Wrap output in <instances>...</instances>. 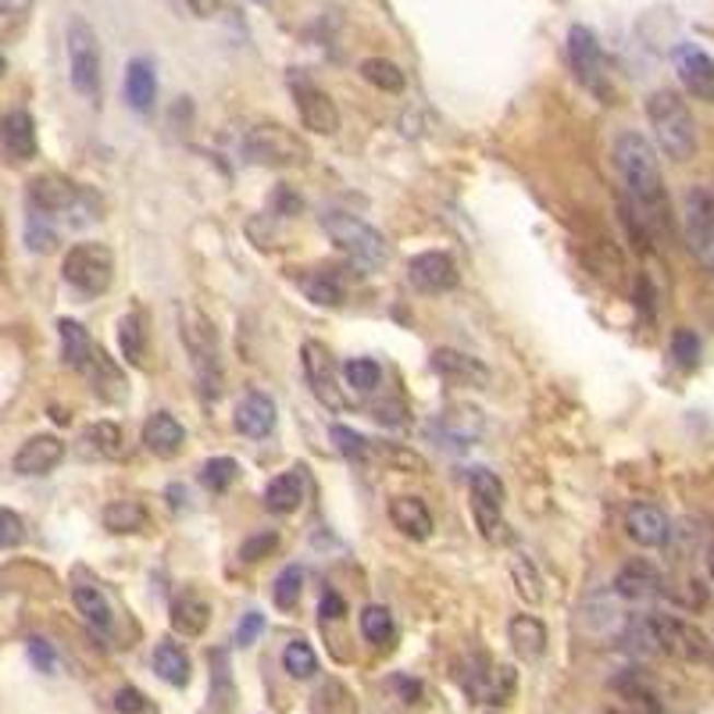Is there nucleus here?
<instances>
[{
  "instance_id": "1",
  "label": "nucleus",
  "mask_w": 714,
  "mask_h": 714,
  "mask_svg": "<svg viewBox=\"0 0 714 714\" xmlns=\"http://www.w3.org/2000/svg\"><path fill=\"white\" fill-rule=\"evenodd\" d=\"M614 168L622 175L629 208L640 214L646 233H671V204L665 190V175L657 165L654 147L640 132H622L614 140Z\"/></svg>"
},
{
  "instance_id": "2",
  "label": "nucleus",
  "mask_w": 714,
  "mask_h": 714,
  "mask_svg": "<svg viewBox=\"0 0 714 714\" xmlns=\"http://www.w3.org/2000/svg\"><path fill=\"white\" fill-rule=\"evenodd\" d=\"M629 640L636 651L668 654V657H679V662H690V665H704L714 657V646L704 636V629H697L693 622H686V618H676V614L632 618Z\"/></svg>"
},
{
  "instance_id": "3",
  "label": "nucleus",
  "mask_w": 714,
  "mask_h": 714,
  "mask_svg": "<svg viewBox=\"0 0 714 714\" xmlns=\"http://www.w3.org/2000/svg\"><path fill=\"white\" fill-rule=\"evenodd\" d=\"M58 332H61V354H65V361H69V365L79 375H86L101 397H122L126 375L118 372V365H115L112 358H107V350L101 343H93V336L86 332L83 321L61 318L58 321Z\"/></svg>"
},
{
  "instance_id": "4",
  "label": "nucleus",
  "mask_w": 714,
  "mask_h": 714,
  "mask_svg": "<svg viewBox=\"0 0 714 714\" xmlns=\"http://www.w3.org/2000/svg\"><path fill=\"white\" fill-rule=\"evenodd\" d=\"M646 118H651L654 140L671 161H693L697 154V122L693 112L676 90H654L646 97Z\"/></svg>"
},
{
  "instance_id": "5",
  "label": "nucleus",
  "mask_w": 714,
  "mask_h": 714,
  "mask_svg": "<svg viewBox=\"0 0 714 714\" xmlns=\"http://www.w3.org/2000/svg\"><path fill=\"white\" fill-rule=\"evenodd\" d=\"M321 233H326L332 244L340 247L350 261H358L361 268H383L389 258V244L379 229L354 219V214H347V211L321 214Z\"/></svg>"
},
{
  "instance_id": "6",
  "label": "nucleus",
  "mask_w": 714,
  "mask_h": 714,
  "mask_svg": "<svg viewBox=\"0 0 714 714\" xmlns=\"http://www.w3.org/2000/svg\"><path fill=\"white\" fill-rule=\"evenodd\" d=\"M244 157L261 168H301V165H307L312 151H307V143L296 137L293 129L265 122V126L247 129Z\"/></svg>"
},
{
  "instance_id": "7",
  "label": "nucleus",
  "mask_w": 714,
  "mask_h": 714,
  "mask_svg": "<svg viewBox=\"0 0 714 714\" xmlns=\"http://www.w3.org/2000/svg\"><path fill=\"white\" fill-rule=\"evenodd\" d=\"M179 332H183V343L190 350L194 358V368H197V379L200 389L208 397H214L222 389V365H219V340H214V329L211 321L197 312V307H179Z\"/></svg>"
},
{
  "instance_id": "8",
  "label": "nucleus",
  "mask_w": 714,
  "mask_h": 714,
  "mask_svg": "<svg viewBox=\"0 0 714 714\" xmlns=\"http://www.w3.org/2000/svg\"><path fill=\"white\" fill-rule=\"evenodd\" d=\"M61 276L72 290L86 296H101L112 290L115 279V254L104 244H75L61 261Z\"/></svg>"
},
{
  "instance_id": "9",
  "label": "nucleus",
  "mask_w": 714,
  "mask_h": 714,
  "mask_svg": "<svg viewBox=\"0 0 714 714\" xmlns=\"http://www.w3.org/2000/svg\"><path fill=\"white\" fill-rule=\"evenodd\" d=\"M69 75L75 93H83L86 101L101 97V44L86 19L69 22Z\"/></svg>"
},
{
  "instance_id": "10",
  "label": "nucleus",
  "mask_w": 714,
  "mask_h": 714,
  "mask_svg": "<svg viewBox=\"0 0 714 714\" xmlns=\"http://www.w3.org/2000/svg\"><path fill=\"white\" fill-rule=\"evenodd\" d=\"M686 247L714 276V186H693L682 204Z\"/></svg>"
},
{
  "instance_id": "11",
  "label": "nucleus",
  "mask_w": 714,
  "mask_h": 714,
  "mask_svg": "<svg viewBox=\"0 0 714 714\" xmlns=\"http://www.w3.org/2000/svg\"><path fill=\"white\" fill-rule=\"evenodd\" d=\"M301 365L307 375V386L312 394L318 397L321 408L329 411H343L347 408V397L340 394V383H336V361H332V350L318 340H307L301 347Z\"/></svg>"
},
{
  "instance_id": "12",
  "label": "nucleus",
  "mask_w": 714,
  "mask_h": 714,
  "mask_svg": "<svg viewBox=\"0 0 714 714\" xmlns=\"http://www.w3.org/2000/svg\"><path fill=\"white\" fill-rule=\"evenodd\" d=\"M293 101H296V115H301L307 132H315V137H336V132H340V107H336V101L321 86L296 83Z\"/></svg>"
},
{
  "instance_id": "13",
  "label": "nucleus",
  "mask_w": 714,
  "mask_h": 714,
  "mask_svg": "<svg viewBox=\"0 0 714 714\" xmlns=\"http://www.w3.org/2000/svg\"><path fill=\"white\" fill-rule=\"evenodd\" d=\"M408 279L419 293H447L457 286L461 272H457V261L447 250H425L419 258H411Z\"/></svg>"
},
{
  "instance_id": "14",
  "label": "nucleus",
  "mask_w": 714,
  "mask_h": 714,
  "mask_svg": "<svg viewBox=\"0 0 714 714\" xmlns=\"http://www.w3.org/2000/svg\"><path fill=\"white\" fill-rule=\"evenodd\" d=\"M671 58H676V72L682 79L686 93L711 104L714 101V58L711 54H704L697 44H679Z\"/></svg>"
},
{
  "instance_id": "15",
  "label": "nucleus",
  "mask_w": 714,
  "mask_h": 714,
  "mask_svg": "<svg viewBox=\"0 0 714 714\" xmlns=\"http://www.w3.org/2000/svg\"><path fill=\"white\" fill-rule=\"evenodd\" d=\"M433 372L440 375V379H447L450 386H476V389H487L490 386V368L482 365L479 358H471L465 354V350H454V347H440L433 350Z\"/></svg>"
},
{
  "instance_id": "16",
  "label": "nucleus",
  "mask_w": 714,
  "mask_h": 714,
  "mask_svg": "<svg viewBox=\"0 0 714 714\" xmlns=\"http://www.w3.org/2000/svg\"><path fill=\"white\" fill-rule=\"evenodd\" d=\"M569 61L589 90H604V50L597 33L586 30V25H572L569 30Z\"/></svg>"
},
{
  "instance_id": "17",
  "label": "nucleus",
  "mask_w": 714,
  "mask_h": 714,
  "mask_svg": "<svg viewBox=\"0 0 714 714\" xmlns=\"http://www.w3.org/2000/svg\"><path fill=\"white\" fill-rule=\"evenodd\" d=\"M614 593L625 600H651L665 593V575L657 572V564H651L646 558H632L625 561L614 575Z\"/></svg>"
},
{
  "instance_id": "18",
  "label": "nucleus",
  "mask_w": 714,
  "mask_h": 714,
  "mask_svg": "<svg viewBox=\"0 0 714 714\" xmlns=\"http://www.w3.org/2000/svg\"><path fill=\"white\" fill-rule=\"evenodd\" d=\"M625 532L632 543H640L646 550L665 547L671 536V522L657 504H632L625 511Z\"/></svg>"
},
{
  "instance_id": "19",
  "label": "nucleus",
  "mask_w": 714,
  "mask_h": 714,
  "mask_svg": "<svg viewBox=\"0 0 714 714\" xmlns=\"http://www.w3.org/2000/svg\"><path fill=\"white\" fill-rule=\"evenodd\" d=\"M83 186L69 183L65 175H39L30 183V204L39 214H69Z\"/></svg>"
},
{
  "instance_id": "20",
  "label": "nucleus",
  "mask_w": 714,
  "mask_h": 714,
  "mask_svg": "<svg viewBox=\"0 0 714 714\" xmlns=\"http://www.w3.org/2000/svg\"><path fill=\"white\" fill-rule=\"evenodd\" d=\"M65 461V443L58 436H33V440H25L19 454H15V471L19 476H47V471H54Z\"/></svg>"
},
{
  "instance_id": "21",
  "label": "nucleus",
  "mask_w": 714,
  "mask_h": 714,
  "mask_svg": "<svg viewBox=\"0 0 714 714\" xmlns=\"http://www.w3.org/2000/svg\"><path fill=\"white\" fill-rule=\"evenodd\" d=\"M276 429V400L265 394H247L236 403V433L247 440H265Z\"/></svg>"
},
{
  "instance_id": "22",
  "label": "nucleus",
  "mask_w": 714,
  "mask_h": 714,
  "mask_svg": "<svg viewBox=\"0 0 714 714\" xmlns=\"http://www.w3.org/2000/svg\"><path fill=\"white\" fill-rule=\"evenodd\" d=\"M143 447L151 450L154 457H175L183 450V443H186V433H183V425L172 419L168 411H154L151 419L143 422Z\"/></svg>"
},
{
  "instance_id": "23",
  "label": "nucleus",
  "mask_w": 714,
  "mask_h": 714,
  "mask_svg": "<svg viewBox=\"0 0 714 714\" xmlns=\"http://www.w3.org/2000/svg\"><path fill=\"white\" fill-rule=\"evenodd\" d=\"M0 143H4V154L15 161H33L36 157V122L30 112H11L4 122H0Z\"/></svg>"
},
{
  "instance_id": "24",
  "label": "nucleus",
  "mask_w": 714,
  "mask_h": 714,
  "mask_svg": "<svg viewBox=\"0 0 714 714\" xmlns=\"http://www.w3.org/2000/svg\"><path fill=\"white\" fill-rule=\"evenodd\" d=\"M211 625V604L197 593H183L172 600V629L179 636H204V629Z\"/></svg>"
},
{
  "instance_id": "25",
  "label": "nucleus",
  "mask_w": 714,
  "mask_h": 714,
  "mask_svg": "<svg viewBox=\"0 0 714 714\" xmlns=\"http://www.w3.org/2000/svg\"><path fill=\"white\" fill-rule=\"evenodd\" d=\"M507 636H511V646H515V654L525 657V662H536V657H543L547 651V625L536 614L511 618Z\"/></svg>"
},
{
  "instance_id": "26",
  "label": "nucleus",
  "mask_w": 714,
  "mask_h": 714,
  "mask_svg": "<svg viewBox=\"0 0 714 714\" xmlns=\"http://www.w3.org/2000/svg\"><path fill=\"white\" fill-rule=\"evenodd\" d=\"M389 518L411 540H425L433 532V515H429L425 501H419V496H397V501H389Z\"/></svg>"
},
{
  "instance_id": "27",
  "label": "nucleus",
  "mask_w": 714,
  "mask_h": 714,
  "mask_svg": "<svg viewBox=\"0 0 714 714\" xmlns=\"http://www.w3.org/2000/svg\"><path fill=\"white\" fill-rule=\"evenodd\" d=\"M126 101H129L132 112H140V115H147L154 107L157 75L151 69V61H143V58L129 61V69H126Z\"/></svg>"
},
{
  "instance_id": "28",
  "label": "nucleus",
  "mask_w": 714,
  "mask_h": 714,
  "mask_svg": "<svg viewBox=\"0 0 714 714\" xmlns=\"http://www.w3.org/2000/svg\"><path fill=\"white\" fill-rule=\"evenodd\" d=\"M304 501V479L301 471H282L265 487V507L272 515H293Z\"/></svg>"
},
{
  "instance_id": "29",
  "label": "nucleus",
  "mask_w": 714,
  "mask_h": 714,
  "mask_svg": "<svg viewBox=\"0 0 714 714\" xmlns=\"http://www.w3.org/2000/svg\"><path fill=\"white\" fill-rule=\"evenodd\" d=\"M154 671L168 686H175V690H183V686L190 682V657H186V651H183L179 643L161 640L154 646Z\"/></svg>"
},
{
  "instance_id": "30",
  "label": "nucleus",
  "mask_w": 714,
  "mask_h": 714,
  "mask_svg": "<svg viewBox=\"0 0 714 714\" xmlns=\"http://www.w3.org/2000/svg\"><path fill=\"white\" fill-rule=\"evenodd\" d=\"M72 600H75V611L83 614L93 629H101V632L112 629V604L104 600L101 589H93L86 583H75L72 586Z\"/></svg>"
},
{
  "instance_id": "31",
  "label": "nucleus",
  "mask_w": 714,
  "mask_h": 714,
  "mask_svg": "<svg viewBox=\"0 0 714 714\" xmlns=\"http://www.w3.org/2000/svg\"><path fill=\"white\" fill-rule=\"evenodd\" d=\"M358 72H361L365 83H372L375 90H383V93H400L403 86H408V79H403L400 65L389 61V58H365V61L358 65Z\"/></svg>"
},
{
  "instance_id": "32",
  "label": "nucleus",
  "mask_w": 714,
  "mask_h": 714,
  "mask_svg": "<svg viewBox=\"0 0 714 714\" xmlns=\"http://www.w3.org/2000/svg\"><path fill=\"white\" fill-rule=\"evenodd\" d=\"M372 457L375 461H383L389 468H397V471H408V476H414V471H425V457L422 454H414L408 447H400V443H383V440H372Z\"/></svg>"
},
{
  "instance_id": "33",
  "label": "nucleus",
  "mask_w": 714,
  "mask_h": 714,
  "mask_svg": "<svg viewBox=\"0 0 714 714\" xmlns=\"http://www.w3.org/2000/svg\"><path fill=\"white\" fill-rule=\"evenodd\" d=\"M104 525L112 532H140L147 525V511L137 501H112L104 507Z\"/></svg>"
},
{
  "instance_id": "34",
  "label": "nucleus",
  "mask_w": 714,
  "mask_h": 714,
  "mask_svg": "<svg viewBox=\"0 0 714 714\" xmlns=\"http://www.w3.org/2000/svg\"><path fill=\"white\" fill-rule=\"evenodd\" d=\"M282 668L290 671L293 679H312L318 671V654L315 646L307 640H293L286 643V651H282Z\"/></svg>"
},
{
  "instance_id": "35",
  "label": "nucleus",
  "mask_w": 714,
  "mask_h": 714,
  "mask_svg": "<svg viewBox=\"0 0 714 714\" xmlns=\"http://www.w3.org/2000/svg\"><path fill=\"white\" fill-rule=\"evenodd\" d=\"M86 443L101 457H122L126 454V436L115 422H93L86 429Z\"/></svg>"
},
{
  "instance_id": "36",
  "label": "nucleus",
  "mask_w": 714,
  "mask_h": 714,
  "mask_svg": "<svg viewBox=\"0 0 714 714\" xmlns=\"http://www.w3.org/2000/svg\"><path fill=\"white\" fill-rule=\"evenodd\" d=\"M301 593H304V569H296V564H290V569H282V572H279L276 586H272V600H276V608H279V611H293L296 604H301Z\"/></svg>"
},
{
  "instance_id": "37",
  "label": "nucleus",
  "mask_w": 714,
  "mask_h": 714,
  "mask_svg": "<svg viewBox=\"0 0 714 714\" xmlns=\"http://www.w3.org/2000/svg\"><path fill=\"white\" fill-rule=\"evenodd\" d=\"M361 632H365L368 643H389L394 640V614L383 604H368L365 611H361Z\"/></svg>"
},
{
  "instance_id": "38",
  "label": "nucleus",
  "mask_w": 714,
  "mask_h": 714,
  "mask_svg": "<svg viewBox=\"0 0 714 714\" xmlns=\"http://www.w3.org/2000/svg\"><path fill=\"white\" fill-rule=\"evenodd\" d=\"M236 479H239V465L233 457H211V461L200 468V482H204L211 493H225Z\"/></svg>"
},
{
  "instance_id": "39",
  "label": "nucleus",
  "mask_w": 714,
  "mask_h": 714,
  "mask_svg": "<svg viewBox=\"0 0 714 714\" xmlns=\"http://www.w3.org/2000/svg\"><path fill=\"white\" fill-rule=\"evenodd\" d=\"M343 375H347V383L358 389V394H375L383 383V368L375 365L372 358H354V361H347L343 365Z\"/></svg>"
},
{
  "instance_id": "40",
  "label": "nucleus",
  "mask_w": 714,
  "mask_h": 714,
  "mask_svg": "<svg viewBox=\"0 0 714 714\" xmlns=\"http://www.w3.org/2000/svg\"><path fill=\"white\" fill-rule=\"evenodd\" d=\"M301 286H304L307 296H312V301L321 304V307H340V304H343V286H340V282H336L332 276H326V272L307 276Z\"/></svg>"
},
{
  "instance_id": "41",
  "label": "nucleus",
  "mask_w": 714,
  "mask_h": 714,
  "mask_svg": "<svg viewBox=\"0 0 714 714\" xmlns=\"http://www.w3.org/2000/svg\"><path fill=\"white\" fill-rule=\"evenodd\" d=\"M118 343H122L126 361H132V365H140V361H143V350H147L140 315H126V318H122V326H118Z\"/></svg>"
},
{
  "instance_id": "42",
  "label": "nucleus",
  "mask_w": 714,
  "mask_h": 714,
  "mask_svg": "<svg viewBox=\"0 0 714 714\" xmlns=\"http://www.w3.org/2000/svg\"><path fill=\"white\" fill-rule=\"evenodd\" d=\"M332 440H336V447H340V454L350 457V461H372V440L368 436H361L347 425H332Z\"/></svg>"
},
{
  "instance_id": "43",
  "label": "nucleus",
  "mask_w": 714,
  "mask_h": 714,
  "mask_svg": "<svg viewBox=\"0 0 714 714\" xmlns=\"http://www.w3.org/2000/svg\"><path fill=\"white\" fill-rule=\"evenodd\" d=\"M25 244H30L33 254H50L58 247V233L47 225V214H39V211L30 214V222H25Z\"/></svg>"
},
{
  "instance_id": "44",
  "label": "nucleus",
  "mask_w": 714,
  "mask_h": 714,
  "mask_svg": "<svg viewBox=\"0 0 714 714\" xmlns=\"http://www.w3.org/2000/svg\"><path fill=\"white\" fill-rule=\"evenodd\" d=\"M279 550V532L276 529H265V532H254L244 540V547H239V561H247V564H258L265 558H272Z\"/></svg>"
},
{
  "instance_id": "45",
  "label": "nucleus",
  "mask_w": 714,
  "mask_h": 714,
  "mask_svg": "<svg viewBox=\"0 0 714 714\" xmlns=\"http://www.w3.org/2000/svg\"><path fill=\"white\" fill-rule=\"evenodd\" d=\"M671 358L679 368H693L700 361V336L693 329H676L671 332Z\"/></svg>"
},
{
  "instance_id": "46",
  "label": "nucleus",
  "mask_w": 714,
  "mask_h": 714,
  "mask_svg": "<svg viewBox=\"0 0 714 714\" xmlns=\"http://www.w3.org/2000/svg\"><path fill=\"white\" fill-rule=\"evenodd\" d=\"M471 496H479V501H490V504H501V507H504V482L496 479V471L476 468V471H471Z\"/></svg>"
},
{
  "instance_id": "47",
  "label": "nucleus",
  "mask_w": 714,
  "mask_h": 714,
  "mask_svg": "<svg viewBox=\"0 0 714 714\" xmlns=\"http://www.w3.org/2000/svg\"><path fill=\"white\" fill-rule=\"evenodd\" d=\"M25 543V522L19 511L0 507V550H15Z\"/></svg>"
},
{
  "instance_id": "48",
  "label": "nucleus",
  "mask_w": 714,
  "mask_h": 714,
  "mask_svg": "<svg viewBox=\"0 0 714 714\" xmlns=\"http://www.w3.org/2000/svg\"><path fill=\"white\" fill-rule=\"evenodd\" d=\"M151 704H147V697L140 690H132V686H122V690L115 693V714H147Z\"/></svg>"
},
{
  "instance_id": "49",
  "label": "nucleus",
  "mask_w": 714,
  "mask_h": 714,
  "mask_svg": "<svg viewBox=\"0 0 714 714\" xmlns=\"http://www.w3.org/2000/svg\"><path fill=\"white\" fill-rule=\"evenodd\" d=\"M515 578H518V593L525 600H532V604L543 600L540 578H536V572H529V564H525V561H515Z\"/></svg>"
},
{
  "instance_id": "50",
  "label": "nucleus",
  "mask_w": 714,
  "mask_h": 714,
  "mask_svg": "<svg viewBox=\"0 0 714 714\" xmlns=\"http://www.w3.org/2000/svg\"><path fill=\"white\" fill-rule=\"evenodd\" d=\"M261 632H265V618L258 611H250L244 622H239V629H236V643L239 646H250L254 640L261 636Z\"/></svg>"
},
{
  "instance_id": "51",
  "label": "nucleus",
  "mask_w": 714,
  "mask_h": 714,
  "mask_svg": "<svg viewBox=\"0 0 714 714\" xmlns=\"http://www.w3.org/2000/svg\"><path fill=\"white\" fill-rule=\"evenodd\" d=\"M318 611H321V618H332V622H340V618L347 614V604H343L340 593H321Z\"/></svg>"
},
{
  "instance_id": "52",
  "label": "nucleus",
  "mask_w": 714,
  "mask_h": 714,
  "mask_svg": "<svg viewBox=\"0 0 714 714\" xmlns=\"http://www.w3.org/2000/svg\"><path fill=\"white\" fill-rule=\"evenodd\" d=\"M30 657H33V662L44 668V671L54 668V651H50L44 640H30Z\"/></svg>"
},
{
  "instance_id": "53",
  "label": "nucleus",
  "mask_w": 714,
  "mask_h": 714,
  "mask_svg": "<svg viewBox=\"0 0 714 714\" xmlns=\"http://www.w3.org/2000/svg\"><path fill=\"white\" fill-rule=\"evenodd\" d=\"M183 4L190 8V15H197V19L219 15V0H183Z\"/></svg>"
},
{
  "instance_id": "54",
  "label": "nucleus",
  "mask_w": 714,
  "mask_h": 714,
  "mask_svg": "<svg viewBox=\"0 0 714 714\" xmlns=\"http://www.w3.org/2000/svg\"><path fill=\"white\" fill-rule=\"evenodd\" d=\"M33 0H0V19L8 15H22V11H30Z\"/></svg>"
},
{
  "instance_id": "55",
  "label": "nucleus",
  "mask_w": 714,
  "mask_h": 714,
  "mask_svg": "<svg viewBox=\"0 0 714 714\" xmlns=\"http://www.w3.org/2000/svg\"><path fill=\"white\" fill-rule=\"evenodd\" d=\"M704 561H707V575H711V583H714V543L707 547V558Z\"/></svg>"
},
{
  "instance_id": "56",
  "label": "nucleus",
  "mask_w": 714,
  "mask_h": 714,
  "mask_svg": "<svg viewBox=\"0 0 714 714\" xmlns=\"http://www.w3.org/2000/svg\"><path fill=\"white\" fill-rule=\"evenodd\" d=\"M4 72H8V61H4V54H0V79H4Z\"/></svg>"
}]
</instances>
